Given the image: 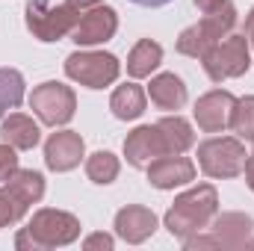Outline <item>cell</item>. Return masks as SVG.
I'll return each instance as SVG.
<instances>
[{
    "label": "cell",
    "instance_id": "obj_33",
    "mask_svg": "<svg viewBox=\"0 0 254 251\" xmlns=\"http://www.w3.org/2000/svg\"><path fill=\"white\" fill-rule=\"evenodd\" d=\"M68 3H74L80 12H86V9H92V6H101L104 0H68Z\"/></svg>",
    "mask_w": 254,
    "mask_h": 251
},
{
    "label": "cell",
    "instance_id": "obj_7",
    "mask_svg": "<svg viewBox=\"0 0 254 251\" xmlns=\"http://www.w3.org/2000/svg\"><path fill=\"white\" fill-rule=\"evenodd\" d=\"M27 231L33 234V240L39 243V249H65L71 243L80 240V219L74 213L54 210V207H42L33 213V219L27 222Z\"/></svg>",
    "mask_w": 254,
    "mask_h": 251
},
{
    "label": "cell",
    "instance_id": "obj_4",
    "mask_svg": "<svg viewBox=\"0 0 254 251\" xmlns=\"http://www.w3.org/2000/svg\"><path fill=\"white\" fill-rule=\"evenodd\" d=\"M246 145L237 136H210L198 145V169L213 181L240 178L246 169Z\"/></svg>",
    "mask_w": 254,
    "mask_h": 251
},
{
    "label": "cell",
    "instance_id": "obj_6",
    "mask_svg": "<svg viewBox=\"0 0 254 251\" xmlns=\"http://www.w3.org/2000/svg\"><path fill=\"white\" fill-rule=\"evenodd\" d=\"M119 57L107 51H74L71 57H65V77L86 89H107L119 80Z\"/></svg>",
    "mask_w": 254,
    "mask_h": 251
},
{
    "label": "cell",
    "instance_id": "obj_30",
    "mask_svg": "<svg viewBox=\"0 0 254 251\" xmlns=\"http://www.w3.org/2000/svg\"><path fill=\"white\" fill-rule=\"evenodd\" d=\"M228 0H195V6L201 9V12H213V9H219V6H225Z\"/></svg>",
    "mask_w": 254,
    "mask_h": 251
},
{
    "label": "cell",
    "instance_id": "obj_8",
    "mask_svg": "<svg viewBox=\"0 0 254 251\" xmlns=\"http://www.w3.org/2000/svg\"><path fill=\"white\" fill-rule=\"evenodd\" d=\"M30 110L39 116V122L48 127H65L77 113V95L71 86L60 80H48L33 89L30 95Z\"/></svg>",
    "mask_w": 254,
    "mask_h": 251
},
{
    "label": "cell",
    "instance_id": "obj_16",
    "mask_svg": "<svg viewBox=\"0 0 254 251\" xmlns=\"http://www.w3.org/2000/svg\"><path fill=\"white\" fill-rule=\"evenodd\" d=\"M148 98H151V104H154L157 110L178 113V110H184V107H187V98H190V92H187V83H184L178 74L166 71V74H157V77H151Z\"/></svg>",
    "mask_w": 254,
    "mask_h": 251
},
{
    "label": "cell",
    "instance_id": "obj_17",
    "mask_svg": "<svg viewBox=\"0 0 254 251\" xmlns=\"http://www.w3.org/2000/svg\"><path fill=\"white\" fill-rule=\"evenodd\" d=\"M0 139L6 145H12L15 151H33L39 142H42V130L39 125L24 116V113H9L0 125Z\"/></svg>",
    "mask_w": 254,
    "mask_h": 251
},
{
    "label": "cell",
    "instance_id": "obj_14",
    "mask_svg": "<svg viewBox=\"0 0 254 251\" xmlns=\"http://www.w3.org/2000/svg\"><path fill=\"white\" fill-rule=\"evenodd\" d=\"M113 228H116V237L125 240L127 246H142L157 231V213L142 204H127L116 213Z\"/></svg>",
    "mask_w": 254,
    "mask_h": 251
},
{
    "label": "cell",
    "instance_id": "obj_26",
    "mask_svg": "<svg viewBox=\"0 0 254 251\" xmlns=\"http://www.w3.org/2000/svg\"><path fill=\"white\" fill-rule=\"evenodd\" d=\"M18 169H21V166H18V154H15V148L6 145V142H0V184H6Z\"/></svg>",
    "mask_w": 254,
    "mask_h": 251
},
{
    "label": "cell",
    "instance_id": "obj_11",
    "mask_svg": "<svg viewBox=\"0 0 254 251\" xmlns=\"http://www.w3.org/2000/svg\"><path fill=\"white\" fill-rule=\"evenodd\" d=\"M234 104L237 98L225 89H213L207 95H201L195 101V110H192V119L195 125L201 127L204 133H225L231 125V113H234Z\"/></svg>",
    "mask_w": 254,
    "mask_h": 251
},
{
    "label": "cell",
    "instance_id": "obj_28",
    "mask_svg": "<svg viewBox=\"0 0 254 251\" xmlns=\"http://www.w3.org/2000/svg\"><path fill=\"white\" fill-rule=\"evenodd\" d=\"M15 249L18 251H42L39 249V243L33 240V234L24 228V231H18V237H15Z\"/></svg>",
    "mask_w": 254,
    "mask_h": 251
},
{
    "label": "cell",
    "instance_id": "obj_12",
    "mask_svg": "<svg viewBox=\"0 0 254 251\" xmlns=\"http://www.w3.org/2000/svg\"><path fill=\"white\" fill-rule=\"evenodd\" d=\"M195 163L184 154H166V157H157L151 166H148V184L154 189H178V187H187L195 181Z\"/></svg>",
    "mask_w": 254,
    "mask_h": 251
},
{
    "label": "cell",
    "instance_id": "obj_20",
    "mask_svg": "<svg viewBox=\"0 0 254 251\" xmlns=\"http://www.w3.org/2000/svg\"><path fill=\"white\" fill-rule=\"evenodd\" d=\"M160 133H163V142H166V154H187L192 145H195V133H192V125L184 119V116H166L157 122Z\"/></svg>",
    "mask_w": 254,
    "mask_h": 251
},
{
    "label": "cell",
    "instance_id": "obj_13",
    "mask_svg": "<svg viewBox=\"0 0 254 251\" xmlns=\"http://www.w3.org/2000/svg\"><path fill=\"white\" fill-rule=\"evenodd\" d=\"M125 157L133 169H148L157 157H166V142L157 125H139L125 139Z\"/></svg>",
    "mask_w": 254,
    "mask_h": 251
},
{
    "label": "cell",
    "instance_id": "obj_27",
    "mask_svg": "<svg viewBox=\"0 0 254 251\" xmlns=\"http://www.w3.org/2000/svg\"><path fill=\"white\" fill-rule=\"evenodd\" d=\"M83 249L86 251H113L116 249V240L110 237V234H89L86 240H83Z\"/></svg>",
    "mask_w": 254,
    "mask_h": 251
},
{
    "label": "cell",
    "instance_id": "obj_32",
    "mask_svg": "<svg viewBox=\"0 0 254 251\" xmlns=\"http://www.w3.org/2000/svg\"><path fill=\"white\" fill-rule=\"evenodd\" d=\"M130 3L145 6V9H160V6H166V3H172V0H130Z\"/></svg>",
    "mask_w": 254,
    "mask_h": 251
},
{
    "label": "cell",
    "instance_id": "obj_3",
    "mask_svg": "<svg viewBox=\"0 0 254 251\" xmlns=\"http://www.w3.org/2000/svg\"><path fill=\"white\" fill-rule=\"evenodd\" d=\"M80 9L74 3H51V0H30L24 9V21L27 30L33 33V39L39 42H60L65 36H71V30L80 21Z\"/></svg>",
    "mask_w": 254,
    "mask_h": 251
},
{
    "label": "cell",
    "instance_id": "obj_2",
    "mask_svg": "<svg viewBox=\"0 0 254 251\" xmlns=\"http://www.w3.org/2000/svg\"><path fill=\"white\" fill-rule=\"evenodd\" d=\"M237 27V6L228 0L225 6L213 9V12H204V18L198 24L187 27L181 36H178V54L181 57H190V60H201L216 42H222L225 36H231Z\"/></svg>",
    "mask_w": 254,
    "mask_h": 251
},
{
    "label": "cell",
    "instance_id": "obj_29",
    "mask_svg": "<svg viewBox=\"0 0 254 251\" xmlns=\"http://www.w3.org/2000/svg\"><path fill=\"white\" fill-rule=\"evenodd\" d=\"M243 175H246V184H249V189L254 192V151L246 157V169H243Z\"/></svg>",
    "mask_w": 254,
    "mask_h": 251
},
{
    "label": "cell",
    "instance_id": "obj_15",
    "mask_svg": "<svg viewBox=\"0 0 254 251\" xmlns=\"http://www.w3.org/2000/svg\"><path fill=\"white\" fill-rule=\"evenodd\" d=\"M254 231V219L249 213H216V219L210 222V234L216 237L219 249H240L249 246Z\"/></svg>",
    "mask_w": 254,
    "mask_h": 251
},
{
    "label": "cell",
    "instance_id": "obj_5",
    "mask_svg": "<svg viewBox=\"0 0 254 251\" xmlns=\"http://www.w3.org/2000/svg\"><path fill=\"white\" fill-rule=\"evenodd\" d=\"M201 65L207 71V77L213 83H225V80H234V77H243L249 74L252 68V45L246 36H225L222 42H216L204 57H201Z\"/></svg>",
    "mask_w": 254,
    "mask_h": 251
},
{
    "label": "cell",
    "instance_id": "obj_18",
    "mask_svg": "<svg viewBox=\"0 0 254 251\" xmlns=\"http://www.w3.org/2000/svg\"><path fill=\"white\" fill-rule=\"evenodd\" d=\"M145 104H148V95L139 83H125V86H116L113 98H110V110L119 122H136L142 113H145Z\"/></svg>",
    "mask_w": 254,
    "mask_h": 251
},
{
    "label": "cell",
    "instance_id": "obj_25",
    "mask_svg": "<svg viewBox=\"0 0 254 251\" xmlns=\"http://www.w3.org/2000/svg\"><path fill=\"white\" fill-rule=\"evenodd\" d=\"M27 210H30V204H24L12 189H0V228H9V225H15V222H21L24 216H27Z\"/></svg>",
    "mask_w": 254,
    "mask_h": 251
},
{
    "label": "cell",
    "instance_id": "obj_23",
    "mask_svg": "<svg viewBox=\"0 0 254 251\" xmlns=\"http://www.w3.org/2000/svg\"><path fill=\"white\" fill-rule=\"evenodd\" d=\"M122 172V163L113 151H95L89 160H86V178L98 187H110Z\"/></svg>",
    "mask_w": 254,
    "mask_h": 251
},
{
    "label": "cell",
    "instance_id": "obj_9",
    "mask_svg": "<svg viewBox=\"0 0 254 251\" xmlns=\"http://www.w3.org/2000/svg\"><path fill=\"white\" fill-rule=\"evenodd\" d=\"M116 33H119V12L113 6L101 3V6H92L80 15L77 27L71 30V42L77 48H95V45L110 42Z\"/></svg>",
    "mask_w": 254,
    "mask_h": 251
},
{
    "label": "cell",
    "instance_id": "obj_10",
    "mask_svg": "<svg viewBox=\"0 0 254 251\" xmlns=\"http://www.w3.org/2000/svg\"><path fill=\"white\" fill-rule=\"evenodd\" d=\"M86 157V142L77 130H57L45 142V166L57 175L71 172Z\"/></svg>",
    "mask_w": 254,
    "mask_h": 251
},
{
    "label": "cell",
    "instance_id": "obj_21",
    "mask_svg": "<svg viewBox=\"0 0 254 251\" xmlns=\"http://www.w3.org/2000/svg\"><path fill=\"white\" fill-rule=\"evenodd\" d=\"M27 83L18 68H0V116H9L24 104Z\"/></svg>",
    "mask_w": 254,
    "mask_h": 251
},
{
    "label": "cell",
    "instance_id": "obj_1",
    "mask_svg": "<svg viewBox=\"0 0 254 251\" xmlns=\"http://www.w3.org/2000/svg\"><path fill=\"white\" fill-rule=\"evenodd\" d=\"M219 213V192L213 184H198L187 189L175 198V204L166 210L163 216V228L175 237V240H190L195 234L207 231L210 222Z\"/></svg>",
    "mask_w": 254,
    "mask_h": 251
},
{
    "label": "cell",
    "instance_id": "obj_24",
    "mask_svg": "<svg viewBox=\"0 0 254 251\" xmlns=\"http://www.w3.org/2000/svg\"><path fill=\"white\" fill-rule=\"evenodd\" d=\"M231 130L237 133V139L243 142H254V95L237 98L234 113H231Z\"/></svg>",
    "mask_w": 254,
    "mask_h": 251
},
{
    "label": "cell",
    "instance_id": "obj_31",
    "mask_svg": "<svg viewBox=\"0 0 254 251\" xmlns=\"http://www.w3.org/2000/svg\"><path fill=\"white\" fill-rule=\"evenodd\" d=\"M246 39H249V45H252V51H254V9L246 15V33H243Z\"/></svg>",
    "mask_w": 254,
    "mask_h": 251
},
{
    "label": "cell",
    "instance_id": "obj_22",
    "mask_svg": "<svg viewBox=\"0 0 254 251\" xmlns=\"http://www.w3.org/2000/svg\"><path fill=\"white\" fill-rule=\"evenodd\" d=\"M3 187L12 189L24 204H39L45 198V178L42 172H33V169H18Z\"/></svg>",
    "mask_w": 254,
    "mask_h": 251
},
{
    "label": "cell",
    "instance_id": "obj_19",
    "mask_svg": "<svg viewBox=\"0 0 254 251\" xmlns=\"http://www.w3.org/2000/svg\"><path fill=\"white\" fill-rule=\"evenodd\" d=\"M160 65H163V48H160L154 39H139V42L133 45V51L127 54V74H130L133 80L151 77Z\"/></svg>",
    "mask_w": 254,
    "mask_h": 251
}]
</instances>
